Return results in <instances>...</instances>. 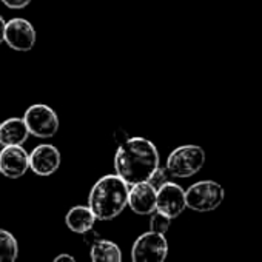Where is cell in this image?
Instances as JSON below:
<instances>
[{"instance_id":"cell-20","label":"cell","mask_w":262,"mask_h":262,"mask_svg":"<svg viewBox=\"0 0 262 262\" xmlns=\"http://www.w3.org/2000/svg\"><path fill=\"white\" fill-rule=\"evenodd\" d=\"M53 262H77L76 257L73 254H68V253H60L54 257Z\"/></svg>"},{"instance_id":"cell-3","label":"cell","mask_w":262,"mask_h":262,"mask_svg":"<svg viewBox=\"0 0 262 262\" xmlns=\"http://www.w3.org/2000/svg\"><path fill=\"white\" fill-rule=\"evenodd\" d=\"M205 164V150L199 145H181L174 148L168 158L165 168L171 178L187 179L198 174Z\"/></svg>"},{"instance_id":"cell-7","label":"cell","mask_w":262,"mask_h":262,"mask_svg":"<svg viewBox=\"0 0 262 262\" xmlns=\"http://www.w3.org/2000/svg\"><path fill=\"white\" fill-rule=\"evenodd\" d=\"M36 30L33 24L24 17H14L7 22L5 25V36L4 42L14 51L28 53L36 45Z\"/></svg>"},{"instance_id":"cell-19","label":"cell","mask_w":262,"mask_h":262,"mask_svg":"<svg viewBox=\"0 0 262 262\" xmlns=\"http://www.w3.org/2000/svg\"><path fill=\"white\" fill-rule=\"evenodd\" d=\"M83 237H85V242H86V245H93L97 239H99V234L91 228V230H88L86 233H83Z\"/></svg>"},{"instance_id":"cell-17","label":"cell","mask_w":262,"mask_h":262,"mask_svg":"<svg viewBox=\"0 0 262 262\" xmlns=\"http://www.w3.org/2000/svg\"><path fill=\"white\" fill-rule=\"evenodd\" d=\"M168 181H170V173L167 171V168H165V167H161V165H159V167H158V170L153 173V176L150 178V181H148V182H150V184L158 190L162 184H165V182H168Z\"/></svg>"},{"instance_id":"cell-5","label":"cell","mask_w":262,"mask_h":262,"mask_svg":"<svg viewBox=\"0 0 262 262\" xmlns=\"http://www.w3.org/2000/svg\"><path fill=\"white\" fill-rule=\"evenodd\" d=\"M24 120L30 135L39 139H51L59 131V116L45 103H34L28 106L24 114Z\"/></svg>"},{"instance_id":"cell-14","label":"cell","mask_w":262,"mask_h":262,"mask_svg":"<svg viewBox=\"0 0 262 262\" xmlns=\"http://www.w3.org/2000/svg\"><path fill=\"white\" fill-rule=\"evenodd\" d=\"M90 257L93 262H122V250L116 242L99 237L90 247Z\"/></svg>"},{"instance_id":"cell-18","label":"cell","mask_w":262,"mask_h":262,"mask_svg":"<svg viewBox=\"0 0 262 262\" xmlns=\"http://www.w3.org/2000/svg\"><path fill=\"white\" fill-rule=\"evenodd\" d=\"M0 2L10 10H24L33 2V0H0Z\"/></svg>"},{"instance_id":"cell-12","label":"cell","mask_w":262,"mask_h":262,"mask_svg":"<svg viewBox=\"0 0 262 262\" xmlns=\"http://www.w3.org/2000/svg\"><path fill=\"white\" fill-rule=\"evenodd\" d=\"M30 136L24 117H10L0 123V144L4 147L24 145Z\"/></svg>"},{"instance_id":"cell-2","label":"cell","mask_w":262,"mask_h":262,"mask_svg":"<svg viewBox=\"0 0 262 262\" xmlns=\"http://www.w3.org/2000/svg\"><path fill=\"white\" fill-rule=\"evenodd\" d=\"M129 185L116 173L100 178L91 188L88 207L97 221H111L128 207Z\"/></svg>"},{"instance_id":"cell-16","label":"cell","mask_w":262,"mask_h":262,"mask_svg":"<svg viewBox=\"0 0 262 262\" xmlns=\"http://www.w3.org/2000/svg\"><path fill=\"white\" fill-rule=\"evenodd\" d=\"M170 224H171L170 217L164 216L159 211H155V213H151V219H150V231L165 234L170 228Z\"/></svg>"},{"instance_id":"cell-1","label":"cell","mask_w":262,"mask_h":262,"mask_svg":"<svg viewBox=\"0 0 262 262\" xmlns=\"http://www.w3.org/2000/svg\"><path fill=\"white\" fill-rule=\"evenodd\" d=\"M161 165L156 145L147 138H128L119 144L114 155V171L128 185L150 181Z\"/></svg>"},{"instance_id":"cell-13","label":"cell","mask_w":262,"mask_h":262,"mask_svg":"<svg viewBox=\"0 0 262 262\" xmlns=\"http://www.w3.org/2000/svg\"><path fill=\"white\" fill-rule=\"evenodd\" d=\"M96 221L97 219L88 205H76V207L70 208V211L67 213V217H65L67 227L73 233H77V234H83L88 230L94 228Z\"/></svg>"},{"instance_id":"cell-11","label":"cell","mask_w":262,"mask_h":262,"mask_svg":"<svg viewBox=\"0 0 262 262\" xmlns=\"http://www.w3.org/2000/svg\"><path fill=\"white\" fill-rule=\"evenodd\" d=\"M156 188L148 182H139L129 185L128 191V207L136 214L148 216L156 211Z\"/></svg>"},{"instance_id":"cell-8","label":"cell","mask_w":262,"mask_h":262,"mask_svg":"<svg viewBox=\"0 0 262 262\" xmlns=\"http://www.w3.org/2000/svg\"><path fill=\"white\" fill-rule=\"evenodd\" d=\"M187 208L185 190L176 182H165L156 191V211L170 217L171 221L179 217Z\"/></svg>"},{"instance_id":"cell-6","label":"cell","mask_w":262,"mask_h":262,"mask_svg":"<svg viewBox=\"0 0 262 262\" xmlns=\"http://www.w3.org/2000/svg\"><path fill=\"white\" fill-rule=\"evenodd\" d=\"M168 241L165 234L147 231L141 234L131 248V262H165Z\"/></svg>"},{"instance_id":"cell-4","label":"cell","mask_w":262,"mask_h":262,"mask_svg":"<svg viewBox=\"0 0 262 262\" xmlns=\"http://www.w3.org/2000/svg\"><path fill=\"white\" fill-rule=\"evenodd\" d=\"M225 198V190L216 181H199L185 190L187 208L198 213L216 210Z\"/></svg>"},{"instance_id":"cell-10","label":"cell","mask_w":262,"mask_h":262,"mask_svg":"<svg viewBox=\"0 0 262 262\" xmlns=\"http://www.w3.org/2000/svg\"><path fill=\"white\" fill-rule=\"evenodd\" d=\"M60 151L51 144H40L30 153V170L42 178L54 174L60 167Z\"/></svg>"},{"instance_id":"cell-21","label":"cell","mask_w":262,"mask_h":262,"mask_svg":"<svg viewBox=\"0 0 262 262\" xmlns=\"http://www.w3.org/2000/svg\"><path fill=\"white\" fill-rule=\"evenodd\" d=\"M5 25H7V22H5V19L0 16V43L4 42V36H5Z\"/></svg>"},{"instance_id":"cell-9","label":"cell","mask_w":262,"mask_h":262,"mask_svg":"<svg viewBox=\"0 0 262 262\" xmlns=\"http://www.w3.org/2000/svg\"><path fill=\"white\" fill-rule=\"evenodd\" d=\"M30 170V153L22 145H7L0 151V174L19 179Z\"/></svg>"},{"instance_id":"cell-15","label":"cell","mask_w":262,"mask_h":262,"mask_svg":"<svg viewBox=\"0 0 262 262\" xmlns=\"http://www.w3.org/2000/svg\"><path fill=\"white\" fill-rule=\"evenodd\" d=\"M19 256V244L13 233L0 228V262H16Z\"/></svg>"}]
</instances>
